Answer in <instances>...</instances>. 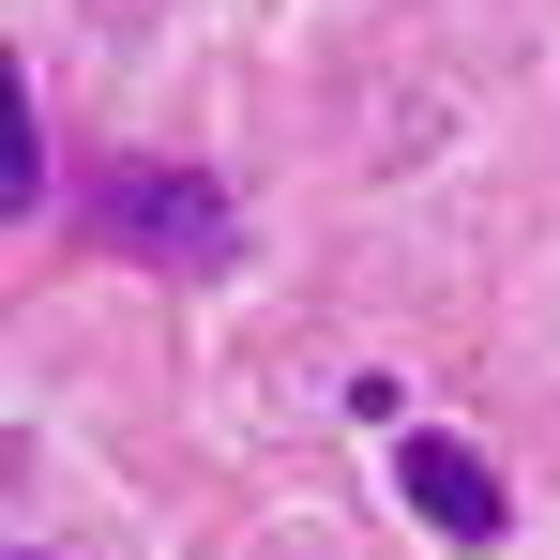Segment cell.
I'll return each instance as SVG.
<instances>
[{
  "label": "cell",
  "mask_w": 560,
  "mask_h": 560,
  "mask_svg": "<svg viewBox=\"0 0 560 560\" xmlns=\"http://www.w3.org/2000/svg\"><path fill=\"white\" fill-rule=\"evenodd\" d=\"M77 212H92V243H121V258H152V273H212L243 228H228V183L212 167H152V152H106L92 183H77Z\"/></svg>",
  "instance_id": "cell-1"
},
{
  "label": "cell",
  "mask_w": 560,
  "mask_h": 560,
  "mask_svg": "<svg viewBox=\"0 0 560 560\" xmlns=\"http://www.w3.org/2000/svg\"><path fill=\"white\" fill-rule=\"evenodd\" d=\"M394 485H409V515H424V530H455V546H500V530H515L500 469L469 455V440H440V424H409V440H394Z\"/></svg>",
  "instance_id": "cell-2"
},
{
  "label": "cell",
  "mask_w": 560,
  "mask_h": 560,
  "mask_svg": "<svg viewBox=\"0 0 560 560\" xmlns=\"http://www.w3.org/2000/svg\"><path fill=\"white\" fill-rule=\"evenodd\" d=\"M0 183H15V212H46V137H31V92H15V121H0Z\"/></svg>",
  "instance_id": "cell-3"
}]
</instances>
